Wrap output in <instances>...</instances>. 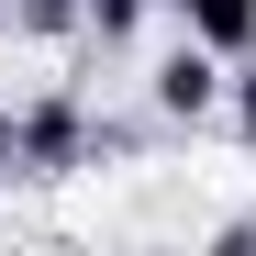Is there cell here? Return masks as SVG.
Masks as SVG:
<instances>
[{
	"instance_id": "obj_1",
	"label": "cell",
	"mask_w": 256,
	"mask_h": 256,
	"mask_svg": "<svg viewBox=\"0 0 256 256\" xmlns=\"http://www.w3.org/2000/svg\"><path fill=\"white\" fill-rule=\"evenodd\" d=\"M12 145L34 178H67V167H100V112L78 100V90H45V100H22L12 112Z\"/></svg>"
},
{
	"instance_id": "obj_2",
	"label": "cell",
	"mask_w": 256,
	"mask_h": 256,
	"mask_svg": "<svg viewBox=\"0 0 256 256\" xmlns=\"http://www.w3.org/2000/svg\"><path fill=\"white\" fill-rule=\"evenodd\" d=\"M145 100H156V122H212V112L234 100V78H223V45L178 34V45L145 67Z\"/></svg>"
},
{
	"instance_id": "obj_3",
	"label": "cell",
	"mask_w": 256,
	"mask_h": 256,
	"mask_svg": "<svg viewBox=\"0 0 256 256\" xmlns=\"http://www.w3.org/2000/svg\"><path fill=\"white\" fill-rule=\"evenodd\" d=\"M200 45H223V56H256V0H167Z\"/></svg>"
},
{
	"instance_id": "obj_4",
	"label": "cell",
	"mask_w": 256,
	"mask_h": 256,
	"mask_svg": "<svg viewBox=\"0 0 256 256\" xmlns=\"http://www.w3.org/2000/svg\"><path fill=\"white\" fill-rule=\"evenodd\" d=\"M12 22L34 34V45H78V34H90V0H22Z\"/></svg>"
},
{
	"instance_id": "obj_5",
	"label": "cell",
	"mask_w": 256,
	"mask_h": 256,
	"mask_svg": "<svg viewBox=\"0 0 256 256\" xmlns=\"http://www.w3.org/2000/svg\"><path fill=\"white\" fill-rule=\"evenodd\" d=\"M145 12H156V0H90V45H122Z\"/></svg>"
},
{
	"instance_id": "obj_6",
	"label": "cell",
	"mask_w": 256,
	"mask_h": 256,
	"mask_svg": "<svg viewBox=\"0 0 256 256\" xmlns=\"http://www.w3.org/2000/svg\"><path fill=\"white\" fill-rule=\"evenodd\" d=\"M234 122L256 134V56H245V78H234Z\"/></svg>"
},
{
	"instance_id": "obj_7",
	"label": "cell",
	"mask_w": 256,
	"mask_h": 256,
	"mask_svg": "<svg viewBox=\"0 0 256 256\" xmlns=\"http://www.w3.org/2000/svg\"><path fill=\"white\" fill-rule=\"evenodd\" d=\"M12 167H22V145H12V122H0V178H12Z\"/></svg>"
},
{
	"instance_id": "obj_8",
	"label": "cell",
	"mask_w": 256,
	"mask_h": 256,
	"mask_svg": "<svg viewBox=\"0 0 256 256\" xmlns=\"http://www.w3.org/2000/svg\"><path fill=\"white\" fill-rule=\"evenodd\" d=\"M12 12H22V0H0V22H12Z\"/></svg>"
}]
</instances>
